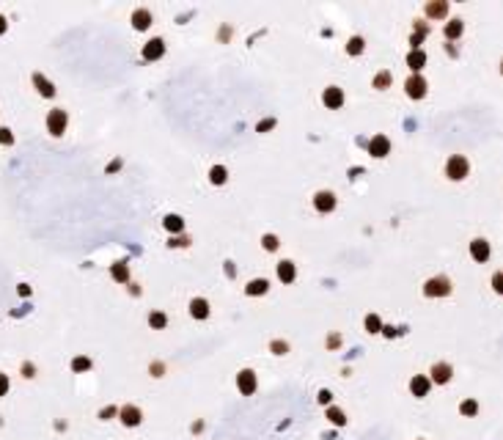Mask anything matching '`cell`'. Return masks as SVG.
Returning <instances> with one entry per match:
<instances>
[{
    "label": "cell",
    "mask_w": 503,
    "mask_h": 440,
    "mask_svg": "<svg viewBox=\"0 0 503 440\" xmlns=\"http://www.w3.org/2000/svg\"><path fill=\"white\" fill-rule=\"evenodd\" d=\"M22 371H25V377H33V366H31V363H25Z\"/></svg>",
    "instance_id": "cell-40"
},
{
    "label": "cell",
    "mask_w": 503,
    "mask_h": 440,
    "mask_svg": "<svg viewBox=\"0 0 503 440\" xmlns=\"http://www.w3.org/2000/svg\"><path fill=\"white\" fill-rule=\"evenodd\" d=\"M149 325H152V328H157V330H162L168 325V316L162 314V311H154V314H149Z\"/></svg>",
    "instance_id": "cell-23"
},
{
    "label": "cell",
    "mask_w": 503,
    "mask_h": 440,
    "mask_svg": "<svg viewBox=\"0 0 503 440\" xmlns=\"http://www.w3.org/2000/svg\"><path fill=\"white\" fill-rule=\"evenodd\" d=\"M190 314H193L195 319H206V316H209V303L201 300V297H198V300H193V303H190Z\"/></svg>",
    "instance_id": "cell-16"
},
{
    "label": "cell",
    "mask_w": 503,
    "mask_h": 440,
    "mask_svg": "<svg viewBox=\"0 0 503 440\" xmlns=\"http://www.w3.org/2000/svg\"><path fill=\"white\" fill-rule=\"evenodd\" d=\"M33 85L39 88V94H42V97H55V88H52V83L44 77V74H39V72L33 74Z\"/></svg>",
    "instance_id": "cell-10"
},
{
    "label": "cell",
    "mask_w": 503,
    "mask_h": 440,
    "mask_svg": "<svg viewBox=\"0 0 503 440\" xmlns=\"http://www.w3.org/2000/svg\"><path fill=\"white\" fill-rule=\"evenodd\" d=\"M410 391H412L416 396H426V394H429V380H426L424 374H416V377L410 380Z\"/></svg>",
    "instance_id": "cell-13"
},
{
    "label": "cell",
    "mask_w": 503,
    "mask_h": 440,
    "mask_svg": "<svg viewBox=\"0 0 503 440\" xmlns=\"http://www.w3.org/2000/svg\"><path fill=\"white\" fill-rule=\"evenodd\" d=\"M152 371H154V377H160V371H162V363H154V366H152Z\"/></svg>",
    "instance_id": "cell-41"
},
{
    "label": "cell",
    "mask_w": 503,
    "mask_h": 440,
    "mask_svg": "<svg viewBox=\"0 0 503 440\" xmlns=\"http://www.w3.org/2000/svg\"><path fill=\"white\" fill-rule=\"evenodd\" d=\"M369 152L374 154V157H385V154L391 152V140L385 138V135H377V138H371V143H369Z\"/></svg>",
    "instance_id": "cell-7"
},
{
    "label": "cell",
    "mask_w": 503,
    "mask_h": 440,
    "mask_svg": "<svg viewBox=\"0 0 503 440\" xmlns=\"http://www.w3.org/2000/svg\"><path fill=\"white\" fill-rule=\"evenodd\" d=\"M366 330H369V333H379V330H382V322H379L377 314H369V316H366Z\"/></svg>",
    "instance_id": "cell-25"
},
{
    "label": "cell",
    "mask_w": 503,
    "mask_h": 440,
    "mask_svg": "<svg viewBox=\"0 0 503 440\" xmlns=\"http://www.w3.org/2000/svg\"><path fill=\"white\" fill-rule=\"evenodd\" d=\"M446 176H448V179H454V182L465 179V176H467V160L462 157V154H454V157L448 160V165H446Z\"/></svg>",
    "instance_id": "cell-1"
},
{
    "label": "cell",
    "mask_w": 503,
    "mask_h": 440,
    "mask_svg": "<svg viewBox=\"0 0 503 440\" xmlns=\"http://www.w3.org/2000/svg\"><path fill=\"white\" fill-rule=\"evenodd\" d=\"M162 52H165V44H162V39H152V42L143 47V58H149V61L160 58Z\"/></svg>",
    "instance_id": "cell-11"
},
{
    "label": "cell",
    "mask_w": 503,
    "mask_h": 440,
    "mask_svg": "<svg viewBox=\"0 0 503 440\" xmlns=\"http://www.w3.org/2000/svg\"><path fill=\"white\" fill-rule=\"evenodd\" d=\"M346 52H349V55H360V52H363V39H360V36L349 39V44H346Z\"/></svg>",
    "instance_id": "cell-29"
},
{
    "label": "cell",
    "mask_w": 503,
    "mask_h": 440,
    "mask_svg": "<svg viewBox=\"0 0 503 440\" xmlns=\"http://www.w3.org/2000/svg\"><path fill=\"white\" fill-rule=\"evenodd\" d=\"M6 391H9V377H6V374H0V396H3Z\"/></svg>",
    "instance_id": "cell-37"
},
{
    "label": "cell",
    "mask_w": 503,
    "mask_h": 440,
    "mask_svg": "<svg viewBox=\"0 0 503 440\" xmlns=\"http://www.w3.org/2000/svg\"><path fill=\"white\" fill-rule=\"evenodd\" d=\"M165 228H168V231H182V228H185V223H182V218H176V215H168V218H165Z\"/></svg>",
    "instance_id": "cell-27"
},
{
    "label": "cell",
    "mask_w": 503,
    "mask_h": 440,
    "mask_svg": "<svg viewBox=\"0 0 503 440\" xmlns=\"http://www.w3.org/2000/svg\"><path fill=\"white\" fill-rule=\"evenodd\" d=\"M470 256L476 261H487L489 259V242L487 240H473L470 242Z\"/></svg>",
    "instance_id": "cell-9"
},
{
    "label": "cell",
    "mask_w": 503,
    "mask_h": 440,
    "mask_svg": "<svg viewBox=\"0 0 503 440\" xmlns=\"http://www.w3.org/2000/svg\"><path fill=\"white\" fill-rule=\"evenodd\" d=\"M492 289H495V292H503V278H500V273L492 275Z\"/></svg>",
    "instance_id": "cell-36"
},
{
    "label": "cell",
    "mask_w": 503,
    "mask_h": 440,
    "mask_svg": "<svg viewBox=\"0 0 503 440\" xmlns=\"http://www.w3.org/2000/svg\"><path fill=\"white\" fill-rule=\"evenodd\" d=\"M424 36H426V25L418 22V28L412 31V50H418V44L424 42Z\"/></svg>",
    "instance_id": "cell-30"
},
{
    "label": "cell",
    "mask_w": 503,
    "mask_h": 440,
    "mask_svg": "<svg viewBox=\"0 0 503 440\" xmlns=\"http://www.w3.org/2000/svg\"><path fill=\"white\" fill-rule=\"evenodd\" d=\"M0 143H3V146H11V143H14V135H11L9 127H0Z\"/></svg>",
    "instance_id": "cell-31"
},
{
    "label": "cell",
    "mask_w": 503,
    "mask_h": 440,
    "mask_svg": "<svg viewBox=\"0 0 503 440\" xmlns=\"http://www.w3.org/2000/svg\"><path fill=\"white\" fill-rule=\"evenodd\" d=\"M47 130H50V135H64L66 132V110H61V107H52L50 116H47Z\"/></svg>",
    "instance_id": "cell-2"
},
{
    "label": "cell",
    "mask_w": 503,
    "mask_h": 440,
    "mask_svg": "<svg viewBox=\"0 0 503 440\" xmlns=\"http://www.w3.org/2000/svg\"><path fill=\"white\" fill-rule=\"evenodd\" d=\"M132 25H135L138 31H146L149 25H152V11H146V9H138V11L132 14Z\"/></svg>",
    "instance_id": "cell-15"
},
{
    "label": "cell",
    "mask_w": 503,
    "mask_h": 440,
    "mask_svg": "<svg viewBox=\"0 0 503 440\" xmlns=\"http://www.w3.org/2000/svg\"><path fill=\"white\" fill-rule=\"evenodd\" d=\"M476 410H479V404H476L473 399H470V402H465V404H462V413H465V416H473Z\"/></svg>",
    "instance_id": "cell-35"
},
{
    "label": "cell",
    "mask_w": 503,
    "mask_h": 440,
    "mask_svg": "<svg viewBox=\"0 0 503 440\" xmlns=\"http://www.w3.org/2000/svg\"><path fill=\"white\" fill-rule=\"evenodd\" d=\"M448 11V3L437 0V3H426V17H446Z\"/></svg>",
    "instance_id": "cell-20"
},
{
    "label": "cell",
    "mask_w": 503,
    "mask_h": 440,
    "mask_svg": "<svg viewBox=\"0 0 503 440\" xmlns=\"http://www.w3.org/2000/svg\"><path fill=\"white\" fill-rule=\"evenodd\" d=\"M270 349H273L275 352V355H286V341H273V344H270Z\"/></svg>",
    "instance_id": "cell-34"
},
{
    "label": "cell",
    "mask_w": 503,
    "mask_h": 440,
    "mask_svg": "<svg viewBox=\"0 0 503 440\" xmlns=\"http://www.w3.org/2000/svg\"><path fill=\"white\" fill-rule=\"evenodd\" d=\"M294 264H291V261H281V264H278V278H281L283 283H291V281H294Z\"/></svg>",
    "instance_id": "cell-18"
},
{
    "label": "cell",
    "mask_w": 503,
    "mask_h": 440,
    "mask_svg": "<svg viewBox=\"0 0 503 440\" xmlns=\"http://www.w3.org/2000/svg\"><path fill=\"white\" fill-rule=\"evenodd\" d=\"M236 385H240V391L245 396H250L256 391V374L250 369H245V371H240V377H236Z\"/></svg>",
    "instance_id": "cell-6"
},
{
    "label": "cell",
    "mask_w": 503,
    "mask_h": 440,
    "mask_svg": "<svg viewBox=\"0 0 503 440\" xmlns=\"http://www.w3.org/2000/svg\"><path fill=\"white\" fill-rule=\"evenodd\" d=\"M99 416H102V418H110V416H115V407H105V410L99 413Z\"/></svg>",
    "instance_id": "cell-39"
},
{
    "label": "cell",
    "mask_w": 503,
    "mask_h": 440,
    "mask_svg": "<svg viewBox=\"0 0 503 440\" xmlns=\"http://www.w3.org/2000/svg\"><path fill=\"white\" fill-rule=\"evenodd\" d=\"M330 399H333V394H330V391H319V402H322V404H328Z\"/></svg>",
    "instance_id": "cell-38"
},
{
    "label": "cell",
    "mask_w": 503,
    "mask_h": 440,
    "mask_svg": "<svg viewBox=\"0 0 503 440\" xmlns=\"http://www.w3.org/2000/svg\"><path fill=\"white\" fill-rule=\"evenodd\" d=\"M322 99H324V105H328V107H341L344 105V91H341V88H336V85H330V88H324Z\"/></svg>",
    "instance_id": "cell-8"
},
{
    "label": "cell",
    "mask_w": 503,
    "mask_h": 440,
    "mask_svg": "<svg viewBox=\"0 0 503 440\" xmlns=\"http://www.w3.org/2000/svg\"><path fill=\"white\" fill-rule=\"evenodd\" d=\"M209 179H212V185H223V182H226V168L215 165L212 171H209Z\"/></svg>",
    "instance_id": "cell-24"
},
{
    "label": "cell",
    "mask_w": 503,
    "mask_h": 440,
    "mask_svg": "<svg viewBox=\"0 0 503 440\" xmlns=\"http://www.w3.org/2000/svg\"><path fill=\"white\" fill-rule=\"evenodd\" d=\"M72 369L74 371H85V369H91V361H88V358H74Z\"/></svg>",
    "instance_id": "cell-33"
},
{
    "label": "cell",
    "mask_w": 503,
    "mask_h": 440,
    "mask_svg": "<svg viewBox=\"0 0 503 440\" xmlns=\"http://www.w3.org/2000/svg\"><path fill=\"white\" fill-rule=\"evenodd\" d=\"M404 91H407V97H410V99H421L426 94V80L421 77V74H412V77H407Z\"/></svg>",
    "instance_id": "cell-4"
},
{
    "label": "cell",
    "mask_w": 503,
    "mask_h": 440,
    "mask_svg": "<svg viewBox=\"0 0 503 440\" xmlns=\"http://www.w3.org/2000/svg\"><path fill=\"white\" fill-rule=\"evenodd\" d=\"M3 33H6V19L0 17V36H3Z\"/></svg>",
    "instance_id": "cell-42"
},
{
    "label": "cell",
    "mask_w": 503,
    "mask_h": 440,
    "mask_svg": "<svg viewBox=\"0 0 503 440\" xmlns=\"http://www.w3.org/2000/svg\"><path fill=\"white\" fill-rule=\"evenodd\" d=\"M424 64H426V55H424V50H412L410 55H407V66H410L412 72L424 69Z\"/></svg>",
    "instance_id": "cell-19"
},
{
    "label": "cell",
    "mask_w": 503,
    "mask_h": 440,
    "mask_svg": "<svg viewBox=\"0 0 503 440\" xmlns=\"http://www.w3.org/2000/svg\"><path fill=\"white\" fill-rule=\"evenodd\" d=\"M391 85V72H379L377 77H374V88H379V91H385V88Z\"/></svg>",
    "instance_id": "cell-28"
},
{
    "label": "cell",
    "mask_w": 503,
    "mask_h": 440,
    "mask_svg": "<svg viewBox=\"0 0 503 440\" xmlns=\"http://www.w3.org/2000/svg\"><path fill=\"white\" fill-rule=\"evenodd\" d=\"M261 245H264V250H278V237L275 234H267L261 240Z\"/></svg>",
    "instance_id": "cell-32"
},
{
    "label": "cell",
    "mask_w": 503,
    "mask_h": 440,
    "mask_svg": "<svg viewBox=\"0 0 503 440\" xmlns=\"http://www.w3.org/2000/svg\"><path fill=\"white\" fill-rule=\"evenodd\" d=\"M121 421H124L127 426H138V424H140V410L132 407V404L121 407Z\"/></svg>",
    "instance_id": "cell-14"
},
{
    "label": "cell",
    "mask_w": 503,
    "mask_h": 440,
    "mask_svg": "<svg viewBox=\"0 0 503 440\" xmlns=\"http://www.w3.org/2000/svg\"><path fill=\"white\" fill-rule=\"evenodd\" d=\"M314 207L319 209V212H333V209H336V195H333L330 190H319L314 195Z\"/></svg>",
    "instance_id": "cell-5"
},
{
    "label": "cell",
    "mask_w": 503,
    "mask_h": 440,
    "mask_svg": "<svg viewBox=\"0 0 503 440\" xmlns=\"http://www.w3.org/2000/svg\"><path fill=\"white\" fill-rule=\"evenodd\" d=\"M451 292V281L448 278H429L426 281V286H424V295H429V297H443V295H448Z\"/></svg>",
    "instance_id": "cell-3"
},
{
    "label": "cell",
    "mask_w": 503,
    "mask_h": 440,
    "mask_svg": "<svg viewBox=\"0 0 503 440\" xmlns=\"http://www.w3.org/2000/svg\"><path fill=\"white\" fill-rule=\"evenodd\" d=\"M462 31H465V25H462V19H451V22L446 25V39H459Z\"/></svg>",
    "instance_id": "cell-21"
},
{
    "label": "cell",
    "mask_w": 503,
    "mask_h": 440,
    "mask_svg": "<svg viewBox=\"0 0 503 440\" xmlns=\"http://www.w3.org/2000/svg\"><path fill=\"white\" fill-rule=\"evenodd\" d=\"M328 418H330V424H336V426H344L346 424V416L338 407H330L328 410Z\"/></svg>",
    "instance_id": "cell-26"
},
{
    "label": "cell",
    "mask_w": 503,
    "mask_h": 440,
    "mask_svg": "<svg viewBox=\"0 0 503 440\" xmlns=\"http://www.w3.org/2000/svg\"><path fill=\"white\" fill-rule=\"evenodd\" d=\"M267 286H270V283L264 281V278H253V281L248 283V289H245V292H248V295H264V292H267Z\"/></svg>",
    "instance_id": "cell-22"
},
{
    "label": "cell",
    "mask_w": 503,
    "mask_h": 440,
    "mask_svg": "<svg viewBox=\"0 0 503 440\" xmlns=\"http://www.w3.org/2000/svg\"><path fill=\"white\" fill-rule=\"evenodd\" d=\"M110 273H113V278L119 281V283H127V281H130V264H127V261H115Z\"/></svg>",
    "instance_id": "cell-17"
},
{
    "label": "cell",
    "mask_w": 503,
    "mask_h": 440,
    "mask_svg": "<svg viewBox=\"0 0 503 440\" xmlns=\"http://www.w3.org/2000/svg\"><path fill=\"white\" fill-rule=\"evenodd\" d=\"M432 380L440 383V385L448 383V380H451V366H448V363H434V366H432Z\"/></svg>",
    "instance_id": "cell-12"
}]
</instances>
